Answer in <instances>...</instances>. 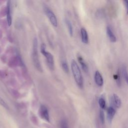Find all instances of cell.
<instances>
[{
	"label": "cell",
	"instance_id": "obj_4",
	"mask_svg": "<svg viewBox=\"0 0 128 128\" xmlns=\"http://www.w3.org/2000/svg\"><path fill=\"white\" fill-rule=\"evenodd\" d=\"M44 11L52 24L53 26L56 27L58 26V20L52 11L46 6H44Z\"/></svg>",
	"mask_w": 128,
	"mask_h": 128
},
{
	"label": "cell",
	"instance_id": "obj_1",
	"mask_svg": "<svg viewBox=\"0 0 128 128\" xmlns=\"http://www.w3.org/2000/svg\"><path fill=\"white\" fill-rule=\"evenodd\" d=\"M71 70L76 82L80 88H82L84 86L82 75L78 64L74 60H72L71 62Z\"/></svg>",
	"mask_w": 128,
	"mask_h": 128
},
{
	"label": "cell",
	"instance_id": "obj_15",
	"mask_svg": "<svg viewBox=\"0 0 128 128\" xmlns=\"http://www.w3.org/2000/svg\"><path fill=\"white\" fill-rule=\"evenodd\" d=\"M122 75L124 78L126 82V83L128 84V70H127L125 66H122Z\"/></svg>",
	"mask_w": 128,
	"mask_h": 128
},
{
	"label": "cell",
	"instance_id": "obj_7",
	"mask_svg": "<svg viewBox=\"0 0 128 128\" xmlns=\"http://www.w3.org/2000/svg\"><path fill=\"white\" fill-rule=\"evenodd\" d=\"M94 80L96 84L99 86H101L103 85L104 80L102 76L98 70H96L94 74Z\"/></svg>",
	"mask_w": 128,
	"mask_h": 128
},
{
	"label": "cell",
	"instance_id": "obj_9",
	"mask_svg": "<svg viewBox=\"0 0 128 128\" xmlns=\"http://www.w3.org/2000/svg\"><path fill=\"white\" fill-rule=\"evenodd\" d=\"M106 32L108 36V37L110 40L112 42H115L116 40V38L112 32V28L110 26H107L106 28Z\"/></svg>",
	"mask_w": 128,
	"mask_h": 128
},
{
	"label": "cell",
	"instance_id": "obj_3",
	"mask_svg": "<svg viewBox=\"0 0 128 128\" xmlns=\"http://www.w3.org/2000/svg\"><path fill=\"white\" fill-rule=\"evenodd\" d=\"M40 52L45 57L48 68L50 70H53L54 68V57L50 52H49L46 50V46L44 44H42L40 46Z\"/></svg>",
	"mask_w": 128,
	"mask_h": 128
},
{
	"label": "cell",
	"instance_id": "obj_6",
	"mask_svg": "<svg viewBox=\"0 0 128 128\" xmlns=\"http://www.w3.org/2000/svg\"><path fill=\"white\" fill-rule=\"evenodd\" d=\"M110 104H112V106L116 108H120L122 104V101L120 97L116 94H114L110 98Z\"/></svg>",
	"mask_w": 128,
	"mask_h": 128
},
{
	"label": "cell",
	"instance_id": "obj_5",
	"mask_svg": "<svg viewBox=\"0 0 128 128\" xmlns=\"http://www.w3.org/2000/svg\"><path fill=\"white\" fill-rule=\"evenodd\" d=\"M39 115L40 118L47 122H50L49 114L47 108L44 105H41L39 108Z\"/></svg>",
	"mask_w": 128,
	"mask_h": 128
},
{
	"label": "cell",
	"instance_id": "obj_14",
	"mask_svg": "<svg viewBox=\"0 0 128 128\" xmlns=\"http://www.w3.org/2000/svg\"><path fill=\"white\" fill-rule=\"evenodd\" d=\"M66 24L67 26L68 27V31L69 32L70 35L72 36H73V28H72V24L71 22L68 19H66Z\"/></svg>",
	"mask_w": 128,
	"mask_h": 128
},
{
	"label": "cell",
	"instance_id": "obj_18",
	"mask_svg": "<svg viewBox=\"0 0 128 128\" xmlns=\"http://www.w3.org/2000/svg\"><path fill=\"white\" fill-rule=\"evenodd\" d=\"M99 116L100 119L102 124H104V114L103 110H100V114H99Z\"/></svg>",
	"mask_w": 128,
	"mask_h": 128
},
{
	"label": "cell",
	"instance_id": "obj_20",
	"mask_svg": "<svg viewBox=\"0 0 128 128\" xmlns=\"http://www.w3.org/2000/svg\"><path fill=\"white\" fill-rule=\"evenodd\" d=\"M124 3L125 5L126 8V14H128V0H124Z\"/></svg>",
	"mask_w": 128,
	"mask_h": 128
},
{
	"label": "cell",
	"instance_id": "obj_17",
	"mask_svg": "<svg viewBox=\"0 0 128 128\" xmlns=\"http://www.w3.org/2000/svg\"><path fill=\"white\" fill-rule=\"evenodd\" d=\"M98 104H99V106L102 109H104L106 107V100L102 97H100L99 98V100H98Z\"/></svg>",
	"mask_w": 128,
	"mask_h": 128
},
{
	"label": "cell",
	"instance_id": "obj_13",
	"mask_svg": "<svg viewBox=\"0 0 128 128\" xmlns=\"http://www.w3.org/2000/svg\"><path fill=\"white\" fill-rule=\"evenodd\" d=\"M114 80H116V82L117 84V85L120 87L122 85V80H121V76H120V70L118 69V70L117 73L114 75Z\"/></svg>",
	"mask_w": 128,
	"mask_h": 128
},
{
	"label": "cell",
	"instance_id": "obj_10",
	"mask_svg": "<svg viewBox=\"0 0 128 128\" xmlns=\"http://www.w3.org/2000/svg\"><path fill=\"white\" fill-rule=\"evenodd\" d=\"M77 58L84 72H88V66L84 60L83 58L80 54H78L77 56Z\"/></svg>",
	"mask_w": 128,
	"mask_h": 128
},
{
	"label": "cell",
	"instance_id": "obj_2",
	"mask_svg": "<svg viewBox=\"0 0 128 128\" xmlns=\"http://www.w3.org/2000/svg\"><path fill=\"white\" fill-rule=\"evenodd\" d=\"M38 40L36 38L34 39L33 40V46H32V60L36 68L42 72V66L40 63L38 54Z\"/></svg>",
	"mask_w": 128,
	"mask_h": 128
},
{
	"label": "cell",
	"instance_id": "obj_12",
	"mask_svg": "<svg viewBox=\"0 0 128 128\" xmlns=\"http://www.w3.org/2000/svg\"><path fill=\"white\" fill-rule=\"evenodd\" d=\"M116 110L113 106H110L108 108L107 110V116L108 120L111 121L112 120L116 114Z\"/></svg>",
	"mask_w": 128,
	"mask_h": 128
},
{
	"label": "cell",
	"instance_id": "obj_16",
	"mask_svg": "<svg viewBox=\"0 0 128 128\" xmlns=\"http://www.w3.org/2000/svg\"><path fill=\"white\" fill-rule=\"evenodd\" d=\"M62 66L63 70L66 72L68 73L69 72V68H68V63L65 60H62Z\"/></svg>",
	"mask_w": 128,
	"mask_h": 128
},
{
	"label": "cell",
	"instance_id": "obj_11",
	"mask_svg": "<svg viewBox=\"0 0 128 128\" xmlns=\"http://www.w3.org/2000/svg\"><path fill=\"white\" fill-rule=\"evenodd\" d=\"M80 35L82 41L84 44H88V36L86 30L84 28L80 29Z\"/></svg>",
	"mask_w": 128,
	"mask_h": 128
},
{
	"label": "cell",
	"instance_id": "obj_19",
	"mask_svg": "<svg viewBox=\"0 0 128 128\" xmlns=\"http://www.w3.org/2000/svg\"><path fill=\"white\" fill-rule=\"evenodd\" d=\"M60 127L61 128H68V124L66 120L62 121L60 123Z\"/></svg>",
	"mask_w": 128,
	"mask_h": 128
},
{
	"label": "cell",
	"instance_id": "obj_8",
	"mask_svg": "<svg viewBox=\"0 0 128 128\" xmlns=\"http://www.w3.org/2000/svg\"><path fill=\"white\" fill-rule=\"evenodd\" d=\"M6 19L8 24L9 26H11L12 23V17L11 12L10 1H8L7 3V10H6Z\"/></svg>",
	"mask_w": 128,
	"mask_h": 128
}]
</instances>
